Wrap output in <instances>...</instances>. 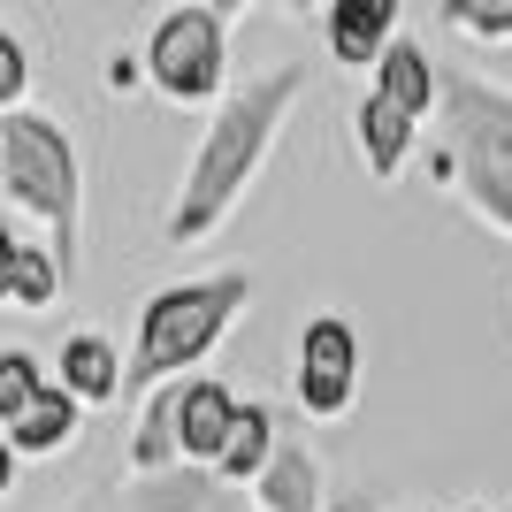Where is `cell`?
<instances>
[{
  "label": "cell",
  "mask_w": 512,
  "mask_h": 512,
  "mask_svg": "<svg viewBox=\"0 0 512 512\" xmlns=\"http://www.w3.org/2000/svg\"><path fill=\"white\" fill-rule=\"evenodd\" d=\"M306 92V69L283 62V69H260L253 85H237L230 100L214 107V123L199 130V153L184 184H176V207H169V245H207L222 222L237 214V199L253 192L260 161L276 153L283 123Z\"/></svg>",
  "instance_id": "1"
},
{
  "label": "cell",
  "mask_w": 512,
  "mask_h": 512,
  "mask_svg": "<svg viewBox=\"0 0 512 512\" xmlns=\"http://www.w3.org/2000/svg\"><path fill=\"white\" fill-rule=\"evenodd\" d=\"M0 192L8 207L31 214L46 230V253L62 260V276L77 283V245H85V161L46 107H16L0 115Z\"/></svg>",
  "instance_id": "2"
},
{
  "label": "cell",
  "mask_w": 512,
  "mask_h": 512,
  "mask_svg": "<svg viewBox=\"0 0 512 512\" xmlns=\"http://www.w3.org/2000/svg\"><path fill=\"white\" fill-rule=\"evenodd\" d=\"M253 299V276L245 268H222V276H192V283H169L138 306V344H130V390H161V383H184L214 344L230 337V321L245 314Z\"/></svg>",
  "instance_id": "3"
},
{
  "label": "cell",
  "mask_w": 512,
  "mask_h": 512,
  "mask_svg": "<svg viewBox=\"0 0 512 512\" xmlns=\"http://www.w3.org/2000/svg\"><path fill=\"white\" fill-rule=\"evenodd\" d=\"M436 107H444L451 192L490 230L512 237V92L482 85L467 69H436Z\"/></svg>",
  "instance_id": "4"
},
{
  "label": "cell",
  "mask_w": 512,
  "mask_h": 512,
  "mask_svg": "<svg viewBox=\"0 0 512 512\" xmlns=\"http://www.w3.org/2000/svg\"><path fill=\"white\" fill-rule=\"evenodd\" d=\"M230 77V8H169L146 31V85L169 107L222 100Z\"/></svg>",
  "instance_id": "5"
},
{
  "label": "cell",
  "mask_w": 512,
  "mask_h": 512,
  "mask_svg": "<svg viewBox=\"0 0 512 512\" xmlns=\"http://www.w3.org/2000/svg\"><path fill=\"white\" fill-rule=\"evenodd\" d=\"M291 390H299V406L314 413V421L352 413V390H360V337H352V321H337V314H314V321H306V329H299Z\"/></svg>",
  "instance_id": "6"
},
{
  "label": "cell",
  "mask_w": 512,
  "mask_h": 512,
  "mask_svg": "<svg viewBox=\"0 0 512 512\" xmlns=\"http://www.w3.org/2000/svg\"><path fill=\"white\" fill-rule=\"evenodd\" d=\"M123 512H253V505L207 467H169V474H130Z\"/></svg>",
  "instance_id": "7"
},
{
  "label": "cell",
  "mask_w": 512,
  "mask_h": 512,
  "mask_svg": "<svg viewBox=\"0 0 512 512\" xmlns=\"http://www.w3.org/2000/svg\"><path fill=\"white\" fill-rule=\"evenodd\" d=\"M321 39H329V62L344 69H375L398 46V0H337L321 16Z\"/></svg>",
  "instance_id": "8"
},
{
  "label": "cell",
  "mask_w": 512,
  "mask_h": 512,
  "mask_svg": "<svg viewBox=\"0 0 512 512\" xmlns=\"http://www.w3.org/2000/svg\"><path fill=\"white\" fill-rule=\"evenodd\" d=\"M54 367H62L54 383H62L85 413H92V406H115V398H130V360L100 337V329H77V337H62V360H54Z\"/></svg>",
  "instance_id": "9"
},
{
  "label": "cell",
  "mask_w": 512,
  "mask_h": 512,
  "mask_svg": "<svg viewBox=\"0 0 512 512\" xmlns=\"http://www.w3.org/2000/svg\"><path fill=\"white\" fill-rule=\"evenodd\" d=\"M237 428V398L230 383H214V375H192L184 383V406H176V451H184V467H207L222 459V444H230Z\"/></svg>",
  "instance_id": "10"
},
{
  "label": "cell",
  "mask_w": 512,
  "mask_h": 512,
  "mask_svg": "<svg viewBox=\"0 0 512 512\" xmlns=\"http://www.w3.org/2000/svg\"><path fill=\"white\" fill-rule=\"evenodd\" d=\"M253 512H329V490H321V459L306 444H276L268 474L253 482Z\"/></svg>",
  "instance_id": "11"
},
{
  "label": "cell",
  "mask_w": 512,
  "mask_h": 512,
  "mask_svg": "<svg viewBox=\"0 0 512 512\" xmlns=\"http://www.w3.org/2000/svg\"><path fill=\"white\" fill-rule=\"evenodd\" d=\"M375 100L383 107H398V115H406V123H421V115H436V62H428V46H413V39H398L383 54V62H375Z\"/></svg>",
  "instance_id": "12"
},
{
  "label": "cell",
  "mask_w": 512,
  "mask_h": 512,
  "mask_svg": "<svg viewBox=\"0 0 512 512\" xmlns=\"http://www.w3.org/2000/svg\"><path fill=\"white\" fill-rule=\"evenodd\" d=\"M0 436L16 444V459H62V451L77 444V436H85V406H77V398H69V390L54 383V390L39 398V406L23 413L16 428H0Z\"/></svg>",
  "instance_id": "13"
},
{
  "label": "cell",
  "mask_w": 512,
  "mask_h": 512,
  "mask_svg": "<svg viewBox=\"0 0 512 512\" xmlns=\"http://www.w3.org/2000/svg\"><path fill=\"white\" fill-rule=\"evenodd\" d=\"M192 383V375H184ZM184 383H161L138 406V428H130V474H169V467H184V451H176V406H184Z\"/></svg>",
  "instance_id": "14"
},
{
  "label": "cell",
  "mask_w": 512,
  "mask_h": 512,
  "mask_svg": "<svg viewBox=\"0 0 512 512\" xmlns=\"http://www.w3.org/2000/svg\"><path fill=\"white\" fill-rule=\"evenodd\" d=\"M352 146H360L367 176H375V184H390V176L406 169V153H413V123L398 115V107H383L375 92H367V100L352 107Z\"/></svg>",
  "instance_id": "15"
},
{
  "label": "cell",
  "mask_w": 512,
  "mask_h": 512,
  "mask_svg": "<svg viewBox=\"0 0 512 512\" xmlns=\"http://www.w3.org/2000/svg\"><path fill=\"white\" fill-rule=\"evenodd\" d=\"M276 413L260 406H237V428H230V444H222V459H214V474H222V482H230V490H253L260 474H268V459H276Z\"/></svg>",
  "instance_id": "16"
},
{
  "label": "cell",
  "mask_w": 512,
  "mask_h": 512,
  "mask_svg": "<svg viewBox=\"0 0 512 512\" xmlns=\"http://www.w3.org/2000/svg\"><path fill=\"white\" fill-rule=\"evenodd\" d=\"M46 390H54V375L39 367V352H23V344H8L0 352V428H16L23 413L39 406Z\"/></svg>",
  "instance_id": "17"
},
{
  "label": "cell",
  "mask_w": 512,
  "mask_h": 512,
  "mask_svg": "<svg viewBox=\"0 0 512 512\" xmlns=\"http://www.w3.org/2000/svg\"><path fill=\"white\" fill-rule=\"evenodd\" d=\"M69 291V276H62V260L46 253V245H23V268H16V314H46V306Z\"/></svg>",
  "instance_id": "18"
},
{
  "label": "cell",
  "mask_w": 512,
  "mask_h": 512,
  "mask_svg": "<svg viewBox=\"0 0 512 512\" xmlns=\"http://www.w3.org/2000/svg\"><path fill=\"white\" fill-rule=\"evenodd\" d=\"M16 107H31V46L0 23V115H16Z\"/></svg>",
  "instance_id": "19"
},
{
  "label": "cell",
  "mask_w": 512,
  "mask_h": 512,
  "mask_svg": "<svg viewBox=\"0 0 512 512\" xmlns=\"http://www.w3.org/2000/svg\"><path fill=\"white\" fill-rule=\"evenodd\" d=\"M444 23L467 39H512V8H444Z\"/></svg>",
  "instance_id": "20"
},
{
  "label": "cell",
  "mask_w": 512,
  "mask_h": 512,
  "mask_svg": "<svg viewBox=\"0 0 512 512\" xmlns=\"http://www.w3.org/2000/svg\"><path fill=\"white\" fill-rule=\"evenodd\" d=\"M23 245H31V237H16L8 222H0V306L16 299V268H23Z\"/></svg>",
  "instance_id": "21"
},
{
  "label": "cell",
  "mask_w": 512,
  "mask_h": 512,
  "mask_svg": "<svg viewBox=\"0 0 512 512\" xmlns=\"http://www.w3.org/2000/svg\"><path fill=\"white\" fill-rule=\"evenodd\" d=\"M146 77V54H107V92H138Z\"/></svg>",
  "instance_id": "22"
},
{
  "label": "cell",
  "mask_w": 512,
  "mask_h": 512,
  "mask_svg": "<svg viewBox=\"0 0 512 512\" xmlns=\"http://www.w3.org/2000/svg\"><path fill=\"white\" fill-rule=\"evenodd\" d=\"M16 467H23V459H16V444H8V436H0V497L16 490Z\"/></svg>",
  "instance_id": "23"
},
{
  "label": "cell",
  "mask_w": 512,
  "mask_h": 512,
  "mask_svg": "<svg viewBox=\"0 0 512 512\" xmlns=\"http://www.w3.org/2000/svg\"><path fill=\"white\" fill-rule=\"evenodd\" d=\"M467 512H490V505H467Z\"/></svg>",
  "instance_id": "24"
},
{
  "label": "cell",
  "mask_w": 512,
  "mask_h": 512,
  "mask_svg": "<svg viewBox=\"0 0 512 512\" xmlns=\"http://www.w3.org/2000/svg\"><path fill=\"white\" fill-rule=\"evenodd\" d=\"M77 512H100V505H77Z\"/></svg>",
  "instance_id": "25"
}]
</instances>
